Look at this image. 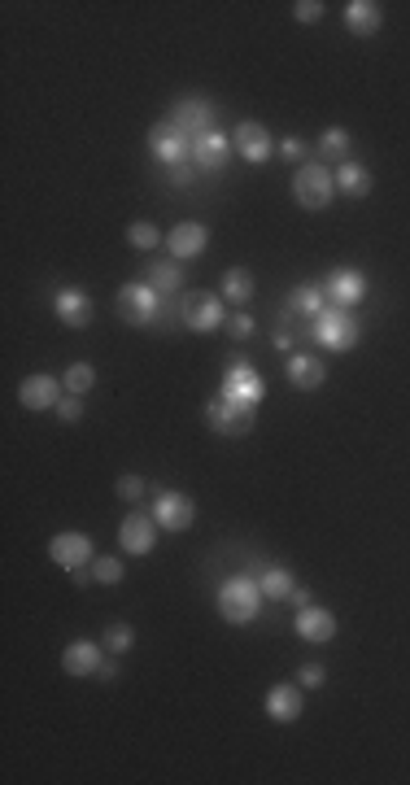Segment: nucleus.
<instances>
[{
    "label": "nucleus",
    "mask_w": 410,
    "mask_h": 785,
    "mask_svg": "<svg viewBox=\"0 0 410 785\" xmlns=\"http://www.w3.org/2000/svg\"><path fill=\"white\" fill-rule=\"evenodd\" d=\"M114 310H118L123 323H131V328H158L162 314L171 306H166V297L153 284H123L118 297H114Z\"/></svg>",
    "instance_id": "obj_1"
},
{
    "label": "nucleus",
    "mask_w": 410,
    "mask_h": 785,
    "mask_svg": "<svg viewBox=\"0 0 410 785\" xmlns=\"http://www.w3.org/2000/svg\"><path fill=\"white\" fill-rule=\"evenodd\" d=\"M262 585L253 576H227L219 585V615L227 624H253L262 611Z\"/></svg>",
    "instance_id": "obj_2"
},
{
    "label": "nucleus",
    "mask_w": 410,
    "mask_h": 785,
    "mask_svg": "<svg viewBox=\"0 0 410 785\" xmlns=\"http://www.w3.org/2000/svg\"><path fill=\"white\" fill-rule=\"evenodd\" d=\"M310 336H315L323 349H332V354H349V349L358 345V336H363V328H358V319L349 310L323 306L315 319H310Z\"/></svg>",
    "instance_id": "obj_3"
},
{
    "label": "nucleus",
    "mask_w": 410,
    "mask_h": 785,
    "mask_svg": "<svg viewBox=\"0 0 410 785\" xmlns=\"http://www.w3.org/2000/svg\"><path fill=\"white\" fill-rule=\"evenodd\" d=\"M332 197H336V179H332L328 166H323V162L297 166V175H293V201L301 205V210H328Z\"/></svg>",
    "instance_id": "obj_4"
},
{
    "label": "nucleus",
    "mask_w": 410,
    "mask_h": 785,
    "mask_svg": "<svg viewBox=\"0 0 410 785\" xmlns=\"http://www.w3.org/2000/svg\"><path fill=\"white\" fill-rule=\"evenodd\" d=\"M227 402H245V406H258L262 397H267V380L258 376V367L245 358H236L232 367L223 371V389H219Z\"/></svg>",
    "instance_id": "obj_5"
},
{
    "label": "nucleus",
    "mask_w": 410,
    "mask_h": 785,
    "mask_svg": "<svg viewBox=\"0 0 410 785\" xmlns=\"http://www.w3.org/2000/svg\"><path fill=\"white\" fill-rule=\"evenodd\" d=\"M258 419V406H245V402H227V397H214L205 406V424H210L219 437H245Z\"/></svg>",
    "instance_id": "obj_6"
},
{
    "label": "nucleus",
    "mask_w": 410,
    "mask_h": 785,
    "mask_svg": "<svg viewBox=\"0 0 410 785\" xmlns=\"http://www.w3.org/2000/svg\"><path fill=\"white\" fill-rule=\"evenodd\" d=\"M179 323H184L188 332H214L227 323V310H223V301L210 293H188L179 301Z\"/></svg>",
    "instance_id": "obj_7"
},
{
    "label": "nucleus",
    "mask_w": 410,
    "mask_h": 785,
    "mask_svg": "<svg viewBox=\"0 0 410 785\" xmlns=\"http://www.w3.org/2000/svg\"><path fill=\"white\" fill-rule=\"evenodd\" d=\"M153 519H158L162 533H184V528H192V519H197V506H192L188 493L179 489H162L158 498H153Z\"/></svg>",
    "instance_id": "obj_8"
},
{
    "label": "nucleus",
    "mask_w": 410,
    "mask_h": 785,
    "mask_svg": "<svg viewBox=\"0 0 410 785\" xmlns=\"http://www.w3.org/2000/svg\"><path fill=\"white\" fill-rule=\"evenodd\" d=\"M171 123L179 127V136H184L188 144H197L201 136L214 131V110H210V101H201V96H184V101L171 110Z\"/></svg>",
    "instance_id": "obj_9"
},
{
    "label": "nucleus",
    "mask_w": 410,
    "mask_h": 785,
    "mask_svg": "<svg viewBox=\"0 0 410 785\" xmlns=\"http://www.w3.org/2000/svg\"><path fill=\"white\" fill-rule=\"evenodd\" d=\"M149 153L158 157L166 171H171V166H184L188 157H192V144L179 136V127L171 123V118H166V123H153V127H149Z\"/></svg>",
    "instance_id": "obj_10"
},
{
    "label": "nucleus",
    "mask_w": 410,
    "mask_h": 785,
    "mask_svg": "<svg viewBox=\"0 0 410 785\" xmlns=\"http://www.w3.org/2000/svg\"><path fill=\"white\" fill-rule=\"evenodd\" d=\"M232 136H223V131H210V136H201L192 144V166H197L201 175H223L227 166H232Z\"/></svg>",
    "instance_id": "obj_11"
},
{
    "label": "nucleus",
    "mask_w": 410,
    "mask_h": 785,
    "mask_svg": "<svg viewBox=\"0 0 410 785\" xmlns=\"http://www.w3.org/2000/svg\"><path fill=\"white\" fill-rule=\"evenodd\" d=\"M118 546H123L127 554H149L153 546H158V519L131 506V515L118 524Z\"/></svg>",
    "instance_id": "obj_12"
},
{
    "label": "nucleus",
    "mask_w": 410,
    "mask_h": 785,
    "mask_svg": "<svg viewBox=\"0 0 410 785\" xmlns=\"http://www.w3.org/2000/svg\"><path fill=\"white\" fill-rule=\"evenodd\" d=\"M92 541L83 533H57L53 541H48V559H53L62 572H79V567L92 563Z\"/></svg>",
    "instance_id": "obj_13"
},
{
    "label": "nucleus",
    "mask_w": 410,
    "mask_h": 785,
    "mask_svg": "<svg viewBox=\"0 0 410 785\" xmlns=\"http://www.w3.org/2000/svg\"><path fill=\"white\" fill-rule=\"evenodd\" d=\"M232 149H236L240 157H245V162L262 166V162H271L275 144H271V131H267V127H262V123H253V118H245V123H236Z\"/></svg>",
    "instance_id": "obj_14"
},
{
    "label": "nucleus",
    "mask_w": 410,
    "mask_h": 785,
    "mask_svg": "<svg viewBox=\"0 0 410 785\" xmlns=\"http://www.w3.org/2000/svg\"><path fill=\"white\" fill-rule=\"evenodd\" d=\"M323 293H328L332 306L349 310V306H358V301L367 297V275L363 271H349V267H336L328 280H323Z\"/></svg>",
    "instance_id": "obj_15"
},
{
    "label": "nucleus",
    "mask_w": 410,
    "mask_h": 785,
    "mask_svg": "<svg viewBox=\"0 0 410 785\" xmlns=\"http://www.w3.org/2000/svg\"><path fill=\"white\" fill-rule=\"evenodd\" d=\"M62 397H66V384L57 376H27L18 384V402L27 410H57Z\"/></svg>",
    "instance_id": "obj_16"
},
{
    "label": "nucleus",
    "mask_w": 410,
    "mask_h": 785,
    "mask_svg": "<svg viewBox=\"0 0 410 785\" xmlns=\"http://www.w3.org/2000/svg\"><path fill=\"white\" fill-rule=\"evenodd\" d=\"M53 310H57V319H62L66 328H88V323H92V297L83 293V288H75V284L57 288Z\"/></svg>",
    "instance_id": "obj_17"
},
{
    "label": "nucleus",
    "mask_w": 410,
    "mask_h": 785,
    "mask_svg": "<svg viewBox=\"0 0 410 785\" xmlns=\"http://www.w3.org/2000/svg\"><path fill=\"white\" fill-rule=\"evenodd\" d=\"M288 384L293 389H301V393H315L323 380H328V367H323V358H315V354H306V349H297V354H288Z\"/></svg>",
    "instance_id": "obj_18"
},
{
    "label": "nucleus",
    "mask_w": 410,
    "mask_h": 785,
    "mask_svg": "<svg viewBox=\"0 0 410 785\" xmlns=\"http://www.w3.org/2000/svg\"><path fill=\"white\" fill-rule=\"evenodd\" d=\"M301 711H306L301 685H271L267 690V716L275 724H293V720H301Z\"/></svg>",
    "instance_id": "obj_19"
},
{
    "label": "nucleus",
    "mask_w": 410,
    "mask_h": 785,
    "mask_svg": "<svg viewBox=\"0 0 410 785\" xmlns=\"http://www.w3.org/2000/svg\"><path fill=\"white\" fill-rule=\"evenodd\" d=\"M293 628H297L301 642H315L319 646V642H332V637H336V615L328 607H301Z\"/></svg>",
    "instance_id": "obj_20"
},
{
    "label": "nucleus",
    "mask_w": 410,
    "mask_h": 785,
    "mask_svg": "<svg viewBox=\"0 0 410 785\" xmlns=\"http://www.w3.org/2000/svg\"><path fill=\"white\" fill-rule=\"evenodd\" d=\"M345 27H349V35H358V40H371V35L384 27V5H376V0H349Z\"/></svg>",
    "instance_id": "obj_21"
},
{
    "label": "nucleus",
    "mask_w": 410,
    "mask_h": 785,
    "mask_svg": "<svg viewBox=\"0 0 410 785\" xmlns=\"http://www.w3.org/2000/svg\"><path fill=\"white\" fill-rule=\"evenodd\" d=\"M323 306H332L328 293H323V284H297L284 301V319H315Z\"/></svg>",
    "instance_id": "obj_22"
},
{
    "label": "nucleus",
    "mask_w": 410,
    "mask_h": 785,
    "mask_svg": "<svg viewBox=\"0 0 410 785\" xmlns=\"http://www.w3.org/2000/svg\"><path fill=\"white\" fill-rule=\"evenodd\" d=\"M205 245H210V227L205 223H179L171 236H166V249L175 258H201Z\"/></svg>",
    "instance_id": "obj_23"
},
{
    "label": "nucleus",
    "mask_w": 410,
    "mask_h": 785,
    "mask_svg": "<svg viewBox=\"0 0 410 785\" xmlns=\"http://www.w3.org/2000/svg\"><path fill=\"white\" fill-rule=\"evenodd\" d=\"M101 663H105V655L96 642H70L62 650V672H70V676H96Z\"/></svg>",
    "instance_id": "obj_24"
},
{
    "label": "nucleus",
    "mask_w": 410,
    "mask_h": 785,
    "mask_svg": "<svg viewBox=\"0 0 410 785\" xmlns=\"http://www.w3.org/2000/svg\"><path fill=\"white\" fill-rule=\"evenodd\" d=\"M332 179H336V188H341L345 197H371V188H376V175H371L363 162H341L332 171Z\"/></svg>",
    "instance_id": "obj_25"
},
{
    "label": "nucleus",
    "mask_w": 410,
    "mask_h": 785,
    "mask_svg": "<svg viewBox=\"0 0 410 785\" xmlns=\"http://www.w3.org/2000/svg\"><path fill=\"white\" fill-rule=\"evenodd\" d=\"M144 284H153L162 297H175L179 288H184V267H179V262H149Z\"/></svg>",
    "instance_id": "obj_26"
},
{
    "label": "nucleus",
    "mask_w": 410,
    "mask_h": 785,
    "mask_svg": "<svg viewBox=\"0 0 410 785\" xmlns=\"http://www.w3.org/2000/svg\"><path fill=\"white\" fill-rule=\"evenodd\" d=\"M315 149H319L323 162H349V131L345 127H328L319 136Z\"/></svg>",
    "instance_id": "obj_27"
},
{
    "label": "nucleus",
    "mask_w": 410,
    "mask_h": 785,
    "mask_svg": "<svg viewBox=\"0 0 410 785\" xmlns=\"http://www.w3.org/2000/svg\"><path fill=\"white\" fill-rule=\"evenodd\" d=\"M223 297L232 301V306H245V301L253 297V275H249L245 267L223 271Z\"/></svg>",
    "instance_id": "obj_28"
},
{
    "label": "nucleus",
    "mask_w": 410,
    "mask_h": 785,
    "mask_svg": "<svg viewBox=\"0 0 410 785\" xmlns=\"http://www.w3.org/2000/svg\"><path fill=\"white\" fill-rule=\"evenodd\" d=\"M258 585H262V594H267V598H288V594H293V589H297L293 572H288V567H280V563H275V567H267V572L258 576Z\"/></svg>",
    "instance_id": "obj_29"
},
{
    "label": "nucleus",
    "mask_w": 410,
    "mask_h": 785,
    "mask_svg": "<svg viewBox=\"0 0 410 785\" xmlns=\"http://www.w3.org/2000/svg\"><path fill=\"white\" fill-rule=\"evenodd\" d=\"M127 245L140 249V253H153V249H162V232L153 223H131L127 227Z\"/></svg>",
    "instance_id": "obj_30"
},
{
    "label": "nucleus",
    "mask_w": 410,
    "mask_h": 785,
    "mask_svg": "<svg viewBox=\"0 0 410 785\" xmlns=\"http://www.w3.org/2000/svg\"><path fill=\"white\" fill-rule=\"evenodd\" d=\"M62 384H66V393L83 397V393H92V384H96V371L88 367V362H75V367H66Z\"/></svg>",
    "instance_id": "obj_31"
},
{
    "label": "nucleus",
    "mask_w": 410,
    "mask_h": 785,
    "mask_svg": "<svg viewBox=\"0 0 410 785\" xmlns=\"http://www.w3.org/2000/svg\"><path fill=\"white\" fill-rule=\"evenodd\" d=\"M136 646V628L131 624H110L105 628V650H114V655H123V650Z\"/></svg>",
    "instance_id": "obj_32"
},
{
    "label": "nucleus",
    "mask_w": 410,
    "mask_h": 785,
    "mask_svg": "<svg viewBox=\"0 0 410 785\" xmlns=\"http://www.w3.org/2000/svg\"><path fill=\"white\" fill-rule=\"evenodd\" d=\"M123 572H127V567L118 559H96V567H92L96 585H118V581H123Z\"/></svg>",
    "instance_id": "obj_33"
},
{
    "label": "nucleus",
    "mask_w": 410,
    "mask_h": 785,
    "mask_svg": "<svg viewBox=\"0 0 410 785\" xmlns=\"http://www.w3.org/2000/svg\"><path fill=\"white\" fill-rule=\"evenodd\" d=\"M323 681H328L323 663H301V668H297V685H301V690H319Z\"/></svg>",
    "instance_id": "obj_34"
},
{
    "label": "nucleus",
    "mask_w": 410,
    "mask_h": 785,
    "mask_svg": "<svg viewBox=\"0 0 410 785\" xmlns=\"http://www.w3.org/2000/svg\"><path fill=\"white\" fill-rule=\"evenodd\" d=\"M223 328H227V336H232V341H249V336H253V319H249V314H227V323H223Z\"/></svg>",
    "instance_id": "obj_35"
},
{
    "label": "nucleus",
    "mask_w": 410,
    "mask_h": 785,
    "mask_svg": "<svg viewBox=\"0 0 410 785\" xmlns=\"http://www.w3.org/2000/svg\"><path fill=\"white\" fill-rule=\"evenodd\" d=\"M57 419H62V424H79V419H83V397L66 393L62 402H57Z\"/></svg>",
    "instance_id": "obj_36"
},
{
    "label": "nucleus",
    "mask_w": 410,
    "mask_h": 785,
    "mask_svg": "<svg viewBox=\"0 0 410 785\" xmlns=\"http://www.w3.org/2000/svg\"><path fill=\"white\" fill-rule=\"evenodd\" d=\"M118 498H123L127 506H136L144 498V480L140 476H118Z\"/></svg>",
    "instance_id": "obj_37"
},
{
    "label": "nucleus",
    "mask_w": 410,
    "mask_h": 785,
    "mask_svg": "<svg viewBox=\"0 0 410 785\" xmlns=\"http://www.w3.org/2000/svg\"><path fill=\"white\" fill-rule=\"evenodd\" d=\"M306 144H301V136H284L280 140V157H288V162H293V166H306Z\"/></svg>",
    "instance_id": "obj_38"
},
{
    "label": "nucleus",
    "mask_w": 410,
    "mask_h": 785,
    "mask_svg": "<svg viewBox=\"0 0 410 785\" xmlns=\"http://www.w3.org/2000/svg\"><path fill=\"white\" fill-rule=\"evenodd\" d=\"M293 18L306 27V22H319L323 18V0H297L293 5Z\"/></svg>",
    "instance_id": "obj_39"
},
{
    "label": "nucleus",
    "mask_w": 410,
    "mask_h": 785,
    "mask_svg": "<svg viewBox=\"0 0 410 785\" xmlns=\"http://www.w3.org/2000/svg\"><path fill=\"white\" fill-rule=\"evenodd\" d=\"M288 602H293L297 611H301V607H310V589H293V594H288Z\"/></svg>",
    "instance_id": "obj_40"
},
{
    "label": "nucleus",
    "mask_w": 410,
    "mask_h": 785,
    "mask_svg": "<svg viewBox=\"0 0 410 785\" xmlns=\"http://www.w3.org/2000/svg\"><path fill=\"white\" fill-rule=\"evenodd\" d=\"M96 676H101V681H114V676H118V663H114V659H105V663H101V672H96Z\"/></svg>",
    "instance_id": "obj_41"
}]
</instances>
